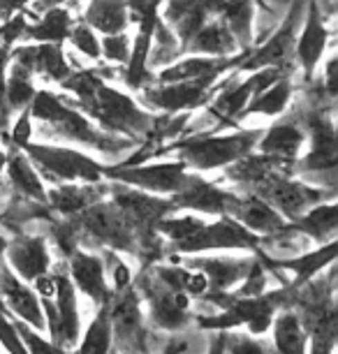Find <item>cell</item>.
I'll return each mask as SVG.
<instances>
[{
  "instance_id": "cell-1",
  "label": "cell",
  "mask_w": 338,
  "mask_h": 354,
  "mask_svg": "<svg viewBox=\"0 0 338 354\" xmlns=\"http://www.w3.org/2000/svg\"><path fill=\"white\" fill-rule=\"evenodd\" d=\"M30 102H32V116H35L39 123L54 125V132H58V135L75 139V142L91 144L104 153H118V151L128 149V142H116L114 137L97 135L95 128L86 121L82 113H77V111H72L70 106H65L61 100L56 95H51L49 91L35 93Z\"/></svg>"
},
{
  "instance_id": "cell-2",
  "label": "cell",
  "mask_w": 338,
  "mask_h": 354,
  "mask_svg": "<svg viewBox=\"0 0 338 354\" xmlns=\"http://www.w3.org/2000/svg\"><path fill=\"white\" fill-rule=\"evenodd\" d=\"M70 218L77 225V230L86 234L91 243L109 245L111 250H128L132 255H139L137 234L114 202H95Z\"/></svg>"
},
{
  "instance_id": "cell-3",
  "label": "cell",
  "mask_w": 338,
  "mask_h": 354,
  "mask_svg": "<svg viewBox=\"0 0 338 354\" xmlns=\"http://www.w3.org/2000/svg\"><path fill=\"white\" fill-rule=\"evenodd\" d=\"M111 338H116L118 354H151V333L139 313V292L135 285L111 294L109 299Z\"/></svg>"
},
{
  "instance_id": "cell-4",
  "label": "cell",
  "mask_w": 338,
  "mask_h": 354,
  "mask_svg": "<svg viewBox=\"0 0 338 354\" xmlns=\"http://www.w3.org/2000/svg\"><path fill=\"white\" fill-rule=\"evenodd\" d=\"M255 132H238L229 137H204L181 144V162L195 169H218L243 158L253 149Z\"/></svg>"
},
{
  "instance_id": "cell-5",
  "label": "cell",
  "mask_w": 338,
  "mask_h": 354,
  "mask_svg": "<svg viewBox=\"0 0 338 354\" xmlns=\"http://www.w3.org/2000/svg\"><path fill=\"white\" fill-rule=\"evenodd\" d=\"M84 106L93 116L100 118L104 125L121 132H135V135H144L151 128V118L147 113L137 109V104L132 102L128 95L118 93L109 86L100 84L91 97L82 100Z\"/></svg>"
},
{
  "instance_id": "cell-6",
  "label": "cell",
  "mask_w": 338,
  "mask_h": 354,
  "mask_svg": "<svg viewBox=\"0 0 338 354\" xmlns=\"http://www.w3.org/2000/svg\"><path fill=\"white\" fill-rule=\"evenodd\" d=\"M28 151L30 160L42 167V171L54 181H75V178H82V181L95 183L100 181L102 176V167L91 160L88 156L79 151H70V149H61V146H37V144H26L24 146Z\"/></svg>"
},
{
  "instance_id": "cell-7",
  "label": "cell",
  "mask_w": 338,
  "mask_h": 354,
  "mask_svg": "<svg viewBox=\"0 0 338 354\" xmlns=\"http://www.w3.org/2000/svg\"><path fill=\"white\" fill-rule=\"evenodd\" d=\"M135 290L139 292V297L149 299L151 322H153V326H158V329L176 333V331H185L192 324L190 310H183L176 306L174 294L178 290H169V287L156 276L153 269L151 271L147 269V271L139 273Z\"/></svg>"
},
{
  "instance_id": "cell-8",
  "label": "cell",
  "mask_w": 338,
  "mask_h": 354,
  "mask_svg": "<svg viewBox=\"0 0 338 354\" xmlns=\"http://www.w3.org/2000/svg\"><path fill=\"white\" fill-rule=\"evenodd\" d=\"M262 239L255 232L246 230L234 218H223L216 225H202L192 236L176 243L178 252H202L220 248H260Z\"/></svg>"
},
{
  "instance_id": "cell-9",
  "label": "cell",
  "mask_w": 338,
  "mask_h": 354,
  "mask_svg": "<svg viewBox=\"0 0 338 354\" xmlns=\"http://www.w3.org/2000/svg\"><path fill=\"white\" fill-rule=\"evenodd\" d=\"M107 176L125 185H137V188L151 192H176L183 188L190 174H185L183 162H167L147 167H116V169H109Z\"/></svg>"
},
{
  "instance_id": "cell-10",
  "label": "cell",
  "mask_w": 338,
  "mask_h": 354,
  "mask_svg": "<svg viewBox=\"0 0 338 354\" xmlns=\"http://www.w3.org/2000/svg\"><path fill=\"white\" fill-rule=\"evenodd\" d=\"M70 264H68V273L70 278L75 280V287H79L86 297L93 299L95 304H107L111 299V292L107 280H104V266H102V259L95 257V255H88L84 250H75L72 255L68 257Z\"/></svg>"
},
{
  "instance_id": "cell-11",
  "label": "cell",
  "mask_w": 338,
  "mask_h": 354,
  "mask_svg": "<svg viewBox=\"0 0 338 354\" xmlns=\"http://www.w3.org/2000/svg\"><path fill=\"white\" fill-rule=\"evenodd\" d=\"M0 297L3 301H8V306L17 313L19 319H24L26 324H30L32 329H42L44 326V315H42V306L39 299L35 297V292L30 287H26L10 266H5L0 262Z\"/></svg>"
},
{
  "instance_id": "cell-12",
  "label": "cell",
  "mask_w": 338,
  "mask_h": 354,
  "mask_svg": "<svg viewBox=\"0 0 338 354\" xmlns=\"http://www.w3.org/2000/svg\"><path fill=\"white\" fill-rule=\"evenodd\" d=\"M234 195L225 190H218L216 185L207 183L200 176H188L181 190L174 192L171 204L176 209H192L202 213H227Z\"/></svg>"
},
{
  "instance_id": "cell-13",
  "label": "cell",
  "mask_w": 338,
  "mask_h": 354,
  "mask_svg": "<svg viewBox=\"0 0 338 354\" xmlns=\"http://www.w3.org/2000/svg\"><path fill=\"white\" fill-rule=\"evenodd\" d=\"M227 213L236 223H241L243 227H248L250 232L257 234H276L281 232L285 225V218L278 213L274 206H269L264 199H260L257 195H248V197H238L234 195L232 199Z\"/></svg>"
},
{
  "instance_id": "cell-14",
  "label": "cell",
  "mask_w": 338,
  "mask_h": 354,
  "mask_svg": "<svg viewBox=\"0 0 338 354\" xmlns=\"http://www.w3.org/2000/svg\"><path fill=\"white\" fill-rule=\"evenodd\" d=\"M54 283H56V310L58 319H61V347L68 350L77 343L79 338V310H77V294L72 278L68 273V264L54 266Z\"/></svg>"
},
{
  "instance_id": "cell-15",
  "label": "cell",
  "mask_w": 338,
  "mask_h": 354,
  "mask_svg": "<svg viewBox=\"0 0 338 354\" xmlns=\"http://www.w3.org/2000/svg\"><path fill=\"white\" fill-rule=\"evenodd\" d=\"M10 264L15 266L17 276L24 280H35L49 271V252H46L42 236H17L5 248Z\"/></svg>"
},
{
  "instance_id": "cell-16",
  "label": "cell",
  "mask_w": 338,
  "mask_h": 354,
  "mask_svg": "<svg viewBox=\"0 0 338 354\" xmlns=\"http://www.w3.org/2000/svg\"><path fill=\"white\" fill-rule=\"evenodd\" d=\"M253 264L250 259H227V257H216V259H188L185 266H190L192 271H202L209 280V292H227L232 285L241 283L246 278V273Z\"/></svg>"
},
{
  "instance_id": "cell-17",
  "label": "cell",
  "mask_w": 338,
  "mask_h": 354,
  "mask_svg": "<svg viewBox=\"0 0 338 354\" xmlns=\"http://www.w3.org/2000/svg\"><path fill=\"white\" fill-rule=\"evenodd\" d=\"M207 77L190 79V82H171V86H162V88L149 91L147 100L151 104L160 106V109L176 111V109H192V106L202 104L207 100Z\"/></svg>"
},
{
  "instance_id": "cell-18",
  "label": "cell",
  "mask_w": 338,
  "mask_h": 354,
  "mask_svg": "<svg viewBox=\"0 0 338 354\" xmlns=\"http://www.w3.org/2000/svg\"><path fill=\"white\" fill-rule=\"evenodd\" d=\"M324 46H327V28L322 24L320 8H317L315 0L308 3V17L303 24V32L297 39V56H299V65L303 72L310 77L315 70V65L320 63Z\"/></svg>"
},
{
  "instance_id": "cell-19",
  "label": "cell",
  "mask_w": 338,
  "mask_h": 354,
  "mask_svg": "<svg viewBox=\"0 0 338 354\" xmlns=\"http://www.w3.org/2000/svg\"><path fill=\"white\" fill-rule=\"evenodd\" d=\"M303 144V132L297 128L294 123H276L267 130V135L262 137L260 151L262 156L281 158V160H294Z\"/></svg>"
},
{
  "instance_id": "cell-20",
  "label": "cell",
  "mask_w": 338,
  "mask_h": 354,
  "mask_svg": "<svg viewBox=\"0 0 338 354\" xmlns=\"http://www.w3.org/2000/svg\"><path fill=\"white\" fill-rule=\"evenodd\" d=\"M104 192H109V188H104V185H97V188L95 185H82V188L79 185H61L46 195V202L56 211H61L63 216H75L86 206L100 202Z\"/></svg>"
},
{
  "instance_id": "cell-21",
  "label": "cell",
  "mask_w": 338,
  "mask_h": 354,
  "mask_svg": "<svg viewBox=\"0 0 338 354\" xmlns=\"http://www.w3.org/2000/svg\"><path fill=\"white\" fill-rule=\"evenodd\" d=\"M86 21L91 28L100 30L104 35L123 32L128 26V3L125 0H91L88 10H86Z\"/></svg>"
},
{
  "instance_id": "cell-22",
  "label": "cell",
  "mask_w": 338,
  "mask_h": 354,
  "mask_svg": "<svg viewBox=\"0 0 338 354\" xmlns=\"http://www.w3.org/2000/svg\"><path fill=\"white\" fill-rule=\"evenodd\" d=\"M299 10L301 5H297L292 17L288 19V24L283 26L281 30L276 32L274 37L264 44L262 51H257L250 61L243 65L246 70H257V68H264V65H278L285 58V53L290 51V46L294 42V32H297V24H299Z\"/></svg>"
},
{
  "instance_id": "cell-23",
  "label": "cell",
  "mask_w": 338,
  "mask_h": 354,
  "mask_svg": "<svg viewBox=\"0 0 338 354\" xmlns=\"http://www.w3.org/2000/svg\"><path fill=\"white\" fill-rule=\"evenodd\" d=\"M336 204H317L310 211L303 213L301 218H297L292 227L299 234H308L315 241H334L336 236Z\"/></svg>"
},
{
  "instance_id": "cell-24",
  "label": "cell",
  "mask_w": 338,
  "mask_h": 354,
  "mask_svg": "<svg viewBox=\"0 0 338 354\" xmlns=\"http://www.w3.org/2000/svg\"><path fill=\"white\" fill-rule=\"evenodd\" d=\"M276 354H303L306 352V331L294 310H281L276 317Z\"/></svg>"
},
{
  "instance_id": "cell-25",
  "label": "cell",
  "mask_w": 338,
  "mask_h": 354,
  "mask_svg": "<svg viewBox=\"0 0 338 354\" xmlns=\"http://www.w3.org/2000/svg\"><path fill=\"white\" fill-rule=\"evenodd\" d=\"M290 95H292V84L288 79H276L264 93H257L241 113L243 116H276L288 106Z\"/></svg>"
},
{
  "instance_id": "cell-26",
  "label": "cell",
  "mask_w": 338,
  "mask_h": 354,
  "mask_svg": "<svg viewBox=\"0 0 338 354\" xmlns=\"http://www.w3.org/2000/svg\"><path fill=\"white\" fill-rule=\"evenodd\" d=\"M8 174H10V183L19 195L30 197L35 202H46V190L42 181H39L37 171L32 169V165L28 162V158L24 156H15L8 162Z\"/></svg>"
},
{
  "instance_id": "cell-27",
  "label": "cell",
  "mask_w": 338,
  "mask_h": 354,
  "mask_svg": "<svg viewBox=\"0 0 338 354\" xmlns=\"http://www.w3.org/2000/svg\"><path fill=\"white\" fill-rule=\"evenodd\" d=\"M188 44H190V51H195V53L223 56V53H227L232 49V44H234V37H232L229 28L223 21V24L202 26V28L188 39Z\"/></svg>"
},
{
  "instance_id": "cell-28",
  "label": "cell",
  "mask_w": 338,
  "mask_h": 354,
  "mask_svg": "<svg viewBox=\"0 0 338 354\" xmlns=\"http://www.w3.org/2000/svg\"><path fill=\"white\" fill-rule=\"evenodd\" d=\"M72 30V19L70 12L65 8H54L44 15V19L37 26H30L26 28L24 35H28L32 39H39V42H51V44H61L65 37L70 35Z\"/></svg>"
},
{
  "instance_id": "cell-29",
  "label": "cell",
  "mask_w": 338,
  "mask_h": 354,
  "mask_svg": "<svg viewBox=\"0 0 338 354\" xmlns=\"http://www.w3.org/2000/svg\"><path fill=\"white\" fill-rule=\"evenodd\" d=\"M225 65L216 58H185V61L176 63L174 68H167L160 72V82H190V79H202V77H216Z\"/></svg>"
},
{
  "instance_id": "cell-30",
  "label": "cell",
  "mask_w": 338,
  "mask_h": 354,
  "mask_svg": "<svg viewBox=\"0 0 338 354\" xmlns=\"http://www.w3.org/2000/svg\"><path fill=\"white\" fill-rule=\"evenodd\" d=\"M107 304L100 306L95 319H93L88 331H86L82 347H79L75 354H109V350H111V319H109Z\"/></svg>"
},
{
  "instance_id": "cell-31",
  "label": "cell",
  "mask_w": 338,
  "mask_h": 354,
  "mask_svg": "<svg viewBox=\"0 0 338 354\" xmlns=\"http://www.w3.org/2000/svg\"><path fill=\"white\" fill-rule=\"evenodd\" d=\"M220 10L225 15V26L229 28L232 37L238 39L241 44H246L250 37V17H253L250 0H225Z\"/></svg>"
},
{
  "instance_id": "cell-32",
  "label": "cell",
  "mask_w": 338,
  "mask_h": 354,
  "mask_svg": "<svg viewBox=\"0 0 338 354\" xmlns=\"http://www.w3.org/2000/svg\"><path fill=\"white\" fill-rule=\"evenodd\" d=\"M28 75L30 70L21 68L19 63L12 70L8 84H5V100H8L10 109H24V106H28L32 95H35V88H32Z\"/></svg>"
},
{
  "instance_id": "cell-33",
  "label": "cell",
  "mask_w": 338,
  "mask_h": 354,
  "mask_svg": "<svg viewBox=\"0 0 338 354\" xmlns=\"http://www.w3.org/2000/svg\"><path fill=\"white\" fill-rule=\"evenodd\" d=\"M204 225V220L200 218H192V216H185V218H171V220H158L156 223V232H160L165 234V236H169L171 241L176 243H181L185 241L188 236H192L200 227Z\"/></svg>"
},
{
  "instance_id": "cell-34",
  "label": "cell",
  "mask_w": 338,
  "mask_h": 354,
  "mask_svg": "<svg viewBox=\"0 0 338 354\" xmlns=\"http://www.w3.org/2000/svg\"><path fill=\"white\" fill-rule=\"evenodd\" d=\"M12 322H15V329L19 333V338H21L24 347H28V354H68V350H63L61 345L42 340V336H37V333L32 331V326L26 324L24 319L15 317Z\"/></svg>"
},
{
  "instance_id": "cell-35",
  "label": "cell",
  "mask_w": 338,
  "mask_h": 354,
  "mask_svg": "<svg viewBox=\"0 0 338 354\" xmlns=\"http://www.w3.org/2000/svg\"><path fill=\"white\" fill-rule=\"evenodd\" d=\"M49 234L63 257H70L72 252L79 248V230H77V225L72 223V218L63 220V223L49 220Z\"/></svg>"
},
{
  "instance_id": "cell-36",
  "label": "cell",
  "mask_w": 338,
  "mask_h": 354,
  "mask_svg": "<svg viewBox=\"0 0 338 354\" xmlns=\"http://www.w3.org/2000/svg\"><path fill=\"white\" fill-rule=\"evenodd\" d=\"M225 354H276V347L250 336H232V333H227Z\"/></svg>"
},
{
  "instance_id": "cell-37",
  "label": "cell",
  "mask_w": 338,
  "mask_h": 354,
  "mask_svg": "<svg viewBox=\"0 0 338 354\" xmlns=\"http://www.w3.org/2000/svg\"><path fill=\"white\" fill-rule=\"evenodd\" d=\"M130 37L123 35V32H114V35H107L100 42V53L109 58V61L116 63H125L130 58Z\"/></svg>"
},
{
  "instance_id": "cell-38",
  "label": "cell",
  "mask_w": 338,
  "mask_h": 354,
  "mask_svg": "<svg viewBox=\"0 0 338 354\" xmlns=\"http://www.w3.org/2000/svg\"><path fill=\"white\" fill-rule=\"evenodd\" d=\"M68 37H70V42L75 44V49L86 53L88 58H100V42H97L95 32H93L88 26H75Z\"/></svg>"
},
{
  "instance_id": "cell-39",
  "label": "cell",
  "mask_w": 338,
  "mask_h": 354,
  "mask_svg": "<svg viewBox=\"0 0 338 354\" xmlns=\"http://www.w3.org/2000/svg\"><path fill=\"white\" fill-rule=\"evenodd\" d=\"M0 345L10 354H28V350L24 347L21 338H19V333L15 329V322H12L8 313H3V310H0Z\"/></svg>"
},
{
  "instance_id": "cell-40",
  "label": "cell",
  "mask_w": 338,
  "mask_h": 354,
  "mask_svg": "<svg viewBox=\"0 0 338 354\" xmlns=\"http://www.w3.org/2000/svg\"><path fill=\"white\" fill-rule=\"evenodd\" d=\"M104 259H107L109 266H111V276H114V285H116V290H114V292L123 290V287H128V285H130V280H132L128 266H125V264L121 262V259L116 257V252H114V250H107V252H104Z\"/></svg>"
},
{
  "instance_id": "cell-41",
  "label": "cell",
  "mask_w": 338,
  "mask_h": 354,
  "mask_svg": "<svg viewBox=\"0 0 338 354\" xmlns=\"http://www.w3.org/2000/svg\"><path fill=\"white\" fill-rule=\"evenodd\" d=\"M30 135H32L30 116H28V113H21V116H19V121H17V125H15V132H12V142L24 149V146L30 142Z\"/></svg>"
},
{
  "instance_id": "cell-42",
  "label": "cell",
  "mask_w": 338,
  "mask_h": 354,
  "mask_svg": "<svg viewBox=\"0 0 338 354\" xmlns=\"http://www.w3.org/2000/svg\"><path fill=\"white\" fill-rule=\"evenodd\" d=\"M26 28H28V26H26V17L24 15H17L15 19H12L10 24H5L3 28H0V35H3V39L5 42H15V39H19L26 32Z\"/></svg>"
},
{
  "instance_id": "cell-43",
  "label": "cell",
  "mask_w": 338,
  "mask_h": 354,
  "mask_svg": "<svg viewBox=\"0 0 338 354\" xmlns=\"http://www.w3.org/2000/svg\"><path fill=\"white\" fill-rule=\"evenodd\" d=\"M190 347V340L188 338H171L165 343L162 352L160 354H183L185 350Z\"/></svg>"
},
{
  "instance_id": "cell-44",
  "label": "cell",
  "mask_w": 338,
  "mask_h": 354,
  "mask_svg": "<svg viewBox=\"0 0 338 354\" xmlns=\"http://www.w3.org/2000/svg\"><path fill=\"white\" fill-rule=\"evenodd\" d=\"M26 3H28V0H0V17L3 19L12 17L17 10H21Z\"/></svg>"
},
{
  "instance_id": "cell-45",
  "label": "cell",
  "mask_w": 338,
  "mask_h": 354,
  "mask_svg": "<svg viewBox=\"0 0 338 354\" xmlns=\"http://www.w3.org/2000/svg\"><path fill=\"white\" fill-rule=\"evenodd\" d=\"M225 343H227V331H216L207 354H225Z\"/></svg>"
},
{
  "instance_id": "cell-46",
  "label": "cell",
  "mask_w": 338,
  "mask_h": 354,
  "mask_svg": "<svg viewBox=\"0 0 338 354\" xmlns=\"http://www.w3.org/2000/svg\"><path fill=\"white\" fill-rule=\"evenodd\" d=\"M324 77H327V88H329V93H331V95H336V58H329Z\"/></svg>"
},
{
  "instance_id": "cell-47",
  "label": "cell",
  "mask_w": 338,
  "mask_h": 354,
  "mask_svg": "<svg viewBox=\"0 0 338 354\" xmlns=\"http://www.w3.org/2000/svg\"><path fill=\"white\" fill-rule=\"evenodd\" d=\"M5 248H8V241H5V236H0V262L5 257Z\"/></svg>"
},
{
  "instance_id": "cell-48",
  "label": "cell",
  "mask_w": 338,
  "mask_h": 354,
  "mask_svg": "<svg viewBox=\"0 0 338 354\" xmlns=\"http://www.w3.org/2000/svg\"><path fill=\"white\" fill-rule=\"evenodd\" d=\"M0 310H3V313H8V306H5V301H3V297H0Z\"/></svg>"
},
{
  "instance_id": "cell-49",
  "label": "cell",
  "mask_w": 338,
  "mask_h": 354,
  "mask_svg": "<svg viewBox=\"0 0 338 354\" xmlns=\"http://www.w3.org/2000/svg\"><path fill=\"white\" fill-rule=\"evenodd\" d=\"M3 165H5V156H3V151H0V169H3Z\"/></svg>"
}]
</instances>
